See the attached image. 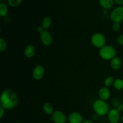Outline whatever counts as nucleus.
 <instances>
[{
  "mask_svg": "<svg viewBox=\"0 0 123 123\" xmlns=\"http://www.w3.org/2000/svg\"><path fill=\"white\" fill-rule=\"evenodd\" d=\"M19 102L18 95L13 90L6 89L1 93V106L6 110L14 109Z\"/></svg>",
  "mask_w": 123,
  "mask_h": 123,
  "instance_id": "obj_1",
  "label": "nucleus"
},
{
  "mask_svg": "<svg viewBox=\"0 0 123 123\" xmlns=\"http://www.w3.org/2000/svg\"><path fill=\"white\" fill-rule=\"evenodd\" d=\"M94 111L97 115L99 116H105L109 112V106L106 101L97 99L94 101L92 105Z\"/></svg>",
  "mask_w": 123,
  "mask_h": 123,
  "instance_id": "obj_2",
  "label": "nucleus"
},
{
  "mask_svg": "<svg viewBox=\"0 0 123 123\" xmlns=\"http://www.w3.org/2000/svg\"><path fill=\"white\" fill-rule=\"evenodd\" d=\"M99 56L103 60L106 61H111L116 56L117 52L115 48L111 45H105L100 49Z\"/></svg>",
  "mask_w": 123,
  "mask_h": 123,
  "instance_id": "obj_3",
  "label": "nucleus"
},
{
  "mask_svg": "<svg viewBox=\"0 0 123 123\" xmlns=\"http://www.w3.org/2000/svg\"><path fill=\"white\" fill-rule=\"evenodd\" d=\"M92 45L98 49H101L106 45V38L103 34L100 32H96L92 36L91 38Z\"/></svg>",
  "mask_w": 123,
  "mask_h": 123,
  "instance_id": "obj_4",
  "label": "nucleus"
},
{
  "mask_svg": "<svg viewBox=\"0 0 123 123\" xmlns=\"http://www.w3.org/2000/svg\"><path fill=\"white\" fill-rule=\"evenodd\" d=\"M110 18L114 22L121 23L123 20V6L114 8L111 13Z\"/></svg>",
  "mask_w": 123,
  "mask_h": 123,
  "instance_id": "obj_5",
  "label": "nucleus"
},
{
  "mask_svg": "<svg viewBox=\"0 0 123 123\" xmlns=\"http://www.w3.org/2000/svg\"><path fill=\"white\" fill-rule=\"evenodd\" d=\"M40 40L42 43L46 46H50L53 43V37L51 33L45 30L43 32L40 34Z\"/></svg>",
  "mask_w": 123,
  "mask_h": 123,
  "instance_id": "obj_6",
  "label": "nucleus"
},
{
  "mask_svg": "<svg viewBox=\"0 0 123 123\" xmlns=\"http://www.w3.org/2000/svg\"><path fill=\"white\" fill-rule=\"evenodd\" d=\"M51 116L50 119L55 123H66L67 121L66 115L61 111H55Z\"/></svg>",
  "mask_w": 123,
  "mask_h": 123,
  "instance_id": "obj_7",
  "label": "nucleus"
},
{
  "mask_svg": "<svg viewBox=\"0 0 123 123\" xmlns=\"http://www.w3.org/2000/svg\"><path fill=\"white\" fill-rule=\"evenodd\" d=\"M44 73H45V70L44 67L42 65H37L32 71V78L36 80H40L44 76Z\"/></svg>",
  "mask_w": 123,
  "mask_h": 123,
  "instance_id": "obj_8",
  "label": "nucleus"
},
{
  "mask_svg": "<svg viewBox=\"0 0 123 123\" xmlns=\"http://www.w3.org/2000/svg\"><path fill=\"white\" fill-rule=\"evenodd\" d=\"M108 118L111 123H118L121 119L120 112L116 108L111 109L108 114Z\"/></svg>",
  "mask_w": 123,
  "mask_h": 123,
  "instance_id": "obj_9",
  "label": "nucleus"
},
{
  "mask_svg": "<svg viewBox=\"0 0 123 123\" xmlns=\"http://www.w3.org/2000/svg\"><path fill=\"white\" fill-rule=\"evenodd\" d=\"M68 121L70 123H82L84 118L80 113L73 112L68 116Z\"/></svg>",
  "mask_w": 123,
  "mask_h": 123,
  "instance_id": "obj_10",
  "label": "nucleus"
},
{
  "mask_svg": "<svg viewBox=\"0 0 123 123\" xmlns=\"http://www.w3.org/2000/svg\"><path fill=\"white\" fill-rule=\"evenodd\" d=\"M98 97L100 99L106 102L111 97V91L108 87L103 86L98 90Z\"/></svg>",
  "mask_w": 123,
  "mask_h": 123,
  "instance_id": "obj_11",
  "label": "nucleus"
},
{
  "mask_svg": "<svg viewBox=\"0 0 123 123\" xmlns=\"http://www.w3.org/2000/svg\"><path fill=\"white\" fill-rule=\"evenodd\" d=\"M36 54V48L32 44H29L25 48L24 50V55L26 58H31L33 57Z\"/></svg>",
  "mask_w": 123,
  "mask_h": 123,
  "instance_id": "obj_12",
  "label": "nucleus"
},
{
  "mask_svg": "<svg viewBox=\"0 0 123 123\" xmlns=\"http://www.w3.org/2000/svg\"><path fill=\"white\" fill-rule=\"evenodd\" d=\"M114 0H99V4L105 10H110L114 7Z\"/></svg>",
  "mask_w": 123,
  "mask_h": 123,
  "instance_id": "obj_13",
  "label": "nucleus"
},
{
  "mask_svg": "<svg viewBox=\"0 0 123 123\" xmlns=\"http://www.w3.org/2000/svg\"><path fill=\"white\" fill-rule=\"evenodd\" d=\"M111 67L112 69L115 70H118L120 69L122 66V61L121 59L119 57H117L115 56L114 58L111 61Z\"/></svg>",
  "mask_w": 123,
  "mask_h": 123,
  "instance_id": "obj_14",
  "label": "nucleus"
},
{
  "mask_svg": "<svg viewBox=\"0 0 123 123\" xmlns=\"http://www.w3.org/2000/svg\"><path fill=\"white\" fill-rule=\"evenodd\" d=\"M43 109L45 114L48 115H52L54 112L53 105L49 102H46L43 105Z\"/></svg>",
  "mask_w": 123,
  "mask_h": 123,
  "instance_id": "obj_15",
  "label": "nucleus"
},
{
  "mask_svg": "<svg viewBox=\"0 0 123 123\" xmlns=\"http://www.w3.org/2000/svg\"><path fill=\"white\" fill-rule=\"evenodd\" d=\"M52 23V19L50 17L46 16L43 18L42 22V26H43L44 30H48L51 25Z\"/></svg>",
  "mask_w": 123,
  "mask_h": 123,
  "instance_id": "obj_16",
  "label": "nucleus"
},
{
  "mask_svg": "<svg viewBox=\"0 0 123 123\" xmlns=\"http://www.w3.org/2000/svg\"><path fill=\"white\" fill-rule=\"evenodd\" d=\"M8 9L7 5L4 2L0 3V16L1 17H5L8 13Z\"/></svg>",
  "mask_w": 123,
  "mask_h": 123,
  "instance_id": "obj_17",
  "label": "nucleus"
},
{
  "mask_svg": "<svg viewBox=\"0 0 123 123\" xmlns=\"http://www.w3.org/2000/svg\"><path fill=\"white\" fill-rule=\"evenodd\" d=\"M113 85L117 90H118V91L122 90L123 89V80L120 78L116 79L114 81Z\"/></svg>",
  "mask_w": 123,
  "mask_h": 123,
  "instance_id": "obj_18",
  "label": "nucleus"
},
{
  "mask_svg": "<svg viewBox=\"0 0 123 123\" xmlns=\"http://www.w3.org/2000/svg\"><path fill=\"white\" fill-rule=\"evenodd\" d=\"M114 81H115V79L111 76H109L106 77V79H105L104 81V85L106 87H110L111 86H112V85H114Z\"/></svg>",
  "mask_w": 123,
  "mask_h": 123,
  "instance_id": "obj_19",
  "label": "nucleus"
},
{
  "mask_svg": "<svg viewBox=\"0 0 123 123\" xmlns=\"http://www.w3.org/2000/svg\"><path fill=\"white\" fill-rule=\"evenodd\" d=\"M7 47V44L6 41L4 38H0V52H3L6 50Z\"/></svg>",
  "mask_w": 123,
  "mask_h": 123,
  "instance_id": "obj_20",
  "label": "nucleus"
},
{
  "mask_svg": "<svg viewBox=\"0 0 123 123\" xmlns=\"http://www.w3.org/2000/svg\"><path fill=\"white\" fill-rule=\"evenodd\" d=\"M8 4L13 7H18L20 4L22 0H7Z\"/></svg>",
  "mask_w": 123,
  "mask_h": 123,
  "instance_id": "obj_21",
  "label": "nucleus"
},
{
  "mask_svg": "<svg viewBox=\"0 0 123 123\" xmlns=\"http://www.w3.org/2000/svg\"><path fill=\"white\" fill-rule=\"evenodd\" d=\"M120 28H121L120 23L114 22L112 25V30L114 32H118V31H120Z\"/></svg>",
  "mask_w": 123,
  "mask_h": 123,
  "instance_id": "obj_22",
  "label": "nucleus"
},
{
  "mask_svg": "<svg viewBox=\"0 0 123 123\" xmlns=\"http://www.w3.org/2000/svg\"><path fill=\"white\" fill-rule=\"evenodd\" d=\"M118 44H120V46H123V34H121L117 37V39Z\"/></svg>",
  "mask_w": 123,
  "mask_h": 123,
  "instance_id": "obj_23",
  "label": "nucleus"
},
{
  "mask_svg": "<svg viewBox=\"0 0 123 123\" xmlns=\"http://www.w3.org/2000/svg\"><path fill=\"white\" fill-rule=\"evenodd\" d=\"M5 110H6V109H5L3 107L0 106V119H2V118H3L5 114Z\"/></svg>",
  "mask_w": 123,
  "mask_h": 123,
  "instance_id": "obj_24",
  "label": "nucleus"
},
{
  "mask_svg": "<svg viewBox=\"0 0 123 123\" xmlns=\"http://www.w3.org/2000/svg\"><path fill=\"white\" fill-rule=\"evenodd\" d=\"M118 111L120 112H121L123 111V103H120L118 106H117V108H116Z\"/></svg>",
  "mask_w": 123,
  "mask_h": 123,
  "instance_id": "obj_25",
  "label": "nucleus"
},
{
  "mask_svg": "<svg viewBox=\"0 0 123 123\" xmlns=\"http://www.w3.org/2000/svg\"><path fill=\"white\" fill-rule=\"evenodd\" d=\"M44 30H45L43 28V27L42 26H39L37 27V31H38L40 34H41L42 32H43Z\"/></svg>",
  "mask_w": 123,
  "mask_h": 123,
  "instance_id": "obj_26",
  "label": "nucleus"
},
{
  "mask_svg": "<svg viewBox=\"0 0 123 123\" xmlns=\"http://www.w3.org/2000/svg\"><path fill=\"white\" fill-rule=\"evenodd\" d=\"M117 4H119L120 6H123V0H114Z\"/></svg>",
  "mask_w": 123,
  "mask_h": 123,
  "instance_id": "obj_27",
  "label": "nucleus"
},
{
  "mask_svg": "<svg viewBox=\"0 0 123 123\" xmlns=\"http://www.w3.org/2000/svg\"><path fill=\"white\" fill-rule=\"evenodd\" d=\"M82 123H94L91 120H84Z\"/></svg>",
  "mask_w": 123,
  "mask_h": 123,
  "instance_id": "obj_28",
  "label": "nucleus"
},
{
  "mask_svg": "<svg viewBox=\"0 0 123 123\" xmlns=\"http://www.w3.org/2000/svg\"><path fill=\"white\" fill-rule=\"evenodd\" d=\"M121 122L123 123V115L121 116Z\"/></svg>",
  "mask_w": 123,
  "mask_h": 123,
  "instance_id": "obj_29",
  "label": "nucleus"
},
{
  "mask_svg": "<svg viewBox=\"0 0 123 123\" xmlns=\"http://www.w3.org/2000/svg\"></svg>",
  "mask_w": 123,
  "mask_h": 123,
  "instance_id": "obj_30",
  "label": "nucleus"
},
{
  "mask_svg": "<svg viewBox=\"0 0 123 123\" xmlns=\"http://www.w3.org/2000/svg\"></svg>",
  "mask_w": 123,
  "mask_h": 123,
  "instance_id": "obj_31",
  "label": "nucleus"
}]
</instances>
